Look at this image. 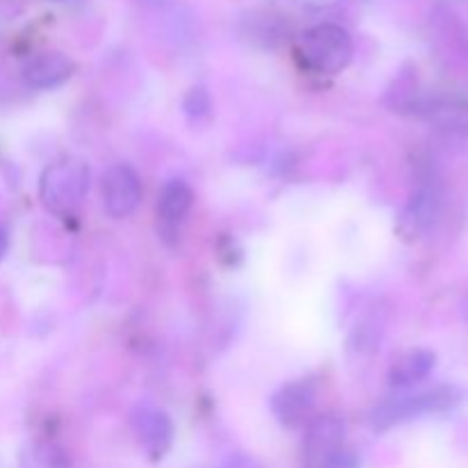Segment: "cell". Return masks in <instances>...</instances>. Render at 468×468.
I'll return each mask as SVG.
<instances>
[{
	"mask_svg": "<svg viewBox=\"0 0 468 468\" xmlns=\"http://www.w3.org/2000/svg\"><path fill=\"white\" fill-rule=\"evenodd\" d=\"M7 247H9V236H7V229L0 227V261H3V256L7 254Z\"/></svg>",
	"mask_w": 468,
	"mask_h": 468,
	"instance_id": "e0dca14e",
	"label": "cell"
},
{
	"mask_svg": "<svg viewBox=\"0 0 468 468\" xmlns=\"http://www.w3.org/2000/svg\"><path fill=\"white\" fill-rule=\"evenodd\" d=\"M222 468H261V464L247 455H233Z\"/></svg>",
	"mask_w": 468,
	"mask_h": 468,
	"instance_id": "9a60e30c",
	"label": "cell"
},
{
	"mask_svg": "<svg viewBox=\"0 0 468 468\" xmlns=\"http://www.w3.org/2000/svg\"><path fill=\"white\" fill-rule=\"evenodd\" d=\"M304 5H311V7L315 9H324V7H334V5H338L341 0H302Z\"/></svg>",
	"mask_w": 468,
	"mask_h": 468,
	"instance_id": "2e32d148",
	"label": "cell"
},
{
	"mask_svg": "<svg viewBox=\"0 0 468 468\" xmlns=\"http://www.w3.org/2000/svg\"><path fill=\"white\" fill-rule=\"evenodd\" d=\"M23 468H71L67 451L53 441H37L23 455Z\"/></svg>",
	"mask_w": 468,
	"mask_h": 468,
	"instance_id": "4fadbf2b",
	"label": "cell"
},
{
	"mask_svg": "<svg viewBox=\"0 0 468 468\" xmlns=\"http://www.w3.org/2000/svg\"><path fill=\"white\" fill-rule=\"evenodd\" d=\"M434 366H437V355L432 350H425V347L410 350L393 361L391 370H388V384L393 388L416 387L430 378Z\"/></svg>",
	"mask_w": 468,
	"mask_h": 468,
	"instance_id": "8fae6325",
	"label": "cell"
},
{
	"mask_svg": "<svg viewBox=\"0 0 468 468\" xmlns=\"http://www.w3.org/2000/svg\"><path fill=\"white\" fill-rule=\"evenodd\" d=\"M355 44L346 27L320 23L300 37V55L309 69L318 73H338L350 64Z\"/></svg>",
	"mask_w": 468,
	"mask_h": 468,
	"instance_id": "277c9868",
	"label": "cell"
},
{
	"mask_svg": "<svg viewBox=\"0 0 468 468\" xmlns=\"http://www.w3.org/2000/svg\"><path fill=\"white\" fill-rule=\"evenodd\" d=\"M462 315L468 320V297H464V302H462Z\"/></svg>",
	"mask_w": 468,
	"mask_h": 468,
	"instance_id": "ac0fdd59",
	"label": "cell"
},
{
	"mask_svg": "<svg viewBox=\"0 0 468 468\" xmlns=\"http://www.w3.org/2000/svg\"><path fill=\"white\" fill-rule=\"evenodd\" d=\"M90 190V167L82 160H62L41 174L39 199L46 210L69 215L82 204Z\"/></svg>",
	"mask_w": 468,
	"mask_h": 468,
	"instance_id": "7a4b0ae2",
	"label": "cell"
},
{
	"mask_svg": "<svg viewBox=\"0 0 468 468\" xmlns=\"http://www.w3.org/2000/svg\"><path fill=\"white\" fill-rule=\"evenodd\" d=\"M142 199V183L131 165H112L103 176V206L108 215L122 219L135 213Z\"/></svg>",
	"mask_w": 468,
	"mask_h": 468,
	"instance_id": "8992f818",
	"label": "cell"
},
{
	"mask_svg": "<svg viewBox=\"0 0 468 468\" xmlns=\"http://www.w3.org/2000/svg\"><path fill=\"white\" fill-rule=\"evenodd\" d=\"M208 108H210V96L206 94L204 87H195V90H192L190 94H187L186 110L190 114H197V117H199V114L208 112Z\"/></svg>",
	"mask_w": 468,
	"mask_h": 468,
	"instance_id": "5bb4252c",
	"label": "cell"
},
{
	"mask_svg": "<svg viewBox=\"0 0 468 468\" xmlns=\"http://www.w3.org/2000/svg\"><path fill=\"white\" fill-rule=\"evenodd\" d=\"M462 400V391L452 384H439V387L428 388V391L410 393V396L391 398L382 402L370 414V425L379 432L391 430L396 425L414 420L425 414H439V411L452 410Z\"/></svg>",
	"mask_w": 468,
	"mask_h": 468,
	"instance_id": "6da1fadb",
	"label": "cell"
},
{
	"mask_svg": "<svg viewBox=\"0 0 468 468\" xmlns=\"http://www.w3.org/2000/svg\"><path fill=\"white\" fill-rule=\"evenodd\" d=\"M315 400H318L315 382H311V379H295L291 384H283L270 398V407H272L279 423L286 425V428H297V425H304L314 416Z\"/></svg>",
	"mask_w": 468,
	"mask_h": 468,
	"instance_id": "52a82bcc",
	"label": "cell"
},
{
	"mask_svg": "<svg viewBox=\"0 0 468 468\" xmlns=\"http://www.w3.org/2000/svg\"><path fill=\"white\" fill-rule=\"evenodd\" d=\"M347 425L341 416L311 420L304 439V468H356L355 452L346 448Z\"/></svg>",
	"mask_w": 468,
	"mask_h": 468,
	"instance_id": "3957f363",
	"label": "cell"
},
{
	"mask_svg": "<svg viewBox=\"0 0 468 468\" xmlns=\"http://www.w3.org/2000/svg\"><path fill=\"white\" fill-rule=\"evenodd\" d=\"M437 215L439 195L432 187H420L402 208L400 218H398V231L407 240H416L432 229V224L437 222Z\"/></svg>",
	"mask_w": 468,
	"mask_h": 468,
	"instance_id": "9c48e42d",
	"label": "cell"
},
{
	"mask_svg": "<svg viewBox=\"0 0 468 468\" xmlns=\"http://www.w3.org/2000/svg\"><path fill=\"white\" fill-rule=\"evenodd\" d=\"M195 204V192L183 178H172L163 186L158 197V231L163 240L176 242L181 227Z\"/></svg>",
	"mask_w": 468,
	"mask_h": 468,
	"instance_id": "ba28073f",
	"label": "cell"
},
{
	"mask_svg": "<svg viewBox=\"0 0 468 468\" xmlns=\"http://www.w3.org/2000/svg\"><path fill=\"white\" fill-rule=\"evenodd\" d=\"M73 76V62L62 53H39L23 67V80L32 90H53Z\"/></svg>",
	"mask_w": 468,
	"mask_h": 468,
	"instance_id": "30bf717a",
	"label": "cell"
},
{
	"mask_svg": "<svg viewBox=\"0 0 468 468\" xmlns=\"http://www.w3.org/2000/svg\"><path fill=\"white\" fill-rule=\"evenodd\" d=\"M423 117L448 135L468 137V101L464 99H432L423 105Z\"/></svg>",
	"mask_w": 468,
	"mask_h": 468,
	"instance_id": "7c38bea8",
	"label": "cell"
},
{
	"mask_svg": "<svg viewBox=\"0 0 468 468\" xmlns=\"http://www.w3.org/2000/svg\"><path fill=\"white\" fill-rule=\"evenodd\" d=\"M131 425L142 451L151 460H163L174 443V423L167 411L151 402H140L131 411Z\"/></svg>",
	"mask_w": 468,
	"mask_h": 468,
	"instance_id": "5b68a950",
	"label": "cell"
}]
</instances>
